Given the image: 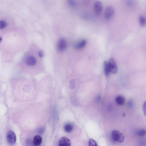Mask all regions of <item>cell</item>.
Segmentation results:
<instances>
[{
    "label": "cell",
    "instance_id": "20",
    "mask_svg": "<svg viewBox=\"0 0 146 146\" xmlns=\"http://www.w3.org/2000/svg\"><path fill=\"white\" fill-rule=\"evenodd\" d=\"M134 105L133 102L131 100H130L128 101V107L130 108H132Z\"/></svg>",
    "mask_w": 146,
    "mask_h": 146
},
{
    "label": "cell",
    "instance_id": "11",
    "mask_svg": "<svg viewBox=\"0 0 146 146\" xmlns=\"http://www.w3.org/2000/svg\"><path fill=\"white\" fill-rule=\"evenodd\" d=\"M115 100L117 104L119 105H123L125 103V98L122 96H118L116 97Z\"/></svg>",
    "mask_w": 146,
    "mask_h": 146
},
{
    "label": "cell",
    "instance_id": "25",
    "mask_svg": "<svg viewBox=\"0 0 146 146\" xmlns=\"http://www.w3.org/2000/svg\"><path fill=\"white\" fill-rule=\"evenodd\" d=\"M44 130V128H41L40 130V133H43Z\"/></svg>",
    "mask_w": 146,
    "mask_h": 146
},
{
    "label": "cell",
    "instance_id": "14",
    "mask_svg": "<svg viewBox=\"0 0 146 146\" xmlns=\"http://www.w3.org/2000/svg\"><path fill=\"white\" fill-rule=\"evenodd\" d=\"M139 22L140 25L142 27H144L146 24V20L145 17L141 16L139 17Z\"/></svg>",
    "mask_w": 146,
    "mask_h": 146
},
{
    "label": "cell",
    "instance_id": "15",
    "mask_svg": "<svg viewBox=\"0 0 146 146\" xmlns=\"http://www.w3.org/2000/svg\"><path fill=\"white\" fill-rule=\"evenodd\" d=\"M136 134L139 136L143 137L146 134V130L144 129H139L136 132Z\"/></svg>",
    "mask_w": 146,
    "mask_h": 146
},
{
    "label": "cell",
    "instance_id": "2",
    "mask_svg": "<svg viewBox=\"0 0 146 146\" xmlns=\"http://www.w3.org/2000/svg\"><path fill=\"white\" fill-rule=\"evenodd\" d=\"M6 138L8 143L10 145H13L16 142V135L11 131H9L7 132L6 135Z\"/></svg>",
    "mask_w": 146,
    "mask_h": 146
},
{
    "label": "cell",
    "instance_id": "24",
    "mask_svg": "<svg viewBox=\"0 0 146 146\" xmlns=\"http://www.w3.org/2000/svg\"><path fill=\"white\" fill-rule=\"evenodd\" d=\"M108 110H111L112 109V106L111 104H110L108 106Z\"/></svg>",
    "mask_w": 146,
    "mask_h": 146
},
{
    "label": "cell",
    "instance_id": "8",
    "mask_svg": "<svg viewBox=\"0 0 146 146\" xmlns=\"http://www.w3.org/2000/svg\"><path fill=\"white\" fill-rule=\"evenodd\" d=\"M26 63L27 65L30 66H34L36 64V60L34 56H29L26 59Z\"/></svg>",
    "mask_w": 146,
    "mask_h": 146
},
{
    "label": "cell",
    "instance_id": "16",
    "mask_svg": "<svg viewBox=\"0 0 146 146\" xmlns=\"http://www.w3.org/2000/svg\"><path fill=\"white\" fill-rule=\"evenodd\" d=\"M7 26V23L4 20H2L0 21V28L1 29H3Z\"/></svg>",
    "mask_w": 146,
    "mask_h": 146
},
{
    "label": "cell",
    "instance_id": "5",
    "mask_svg": "<svg viewBox=\"0 0 146 146\" xmlns=\"http://www.w3.org/2000/svg\"><path fill=\"white\" fill-rule=\"evenodd\" d=\"M114 13V9L112 6H108L106 9L105 16L107 19H109L111 17Z\"/></svg>",
    "mask_w": 146,
    "mask_h": 146
},
{
    "label": "cell",
    "instance_id": "6",
    "mask_svg": "<svg viewBox=\"0 0 146 146\" xmlns=\"http://www.w3.org/2000/svg\"><path fill=\"white\" fill-rule=\"evenodd\" d=\"M103 6L101 2L98 1L96 2L94 5V9L95 13L97 15L101 14Z\"/></svg>",
    "mask_w": 146,
    "mask_h": 146
},
{
    "label": "cell",
    "instance_id": "23",
    "mask_svg": "<svg viewBox=\"0 0 146 146\" xmlns=\"http://www.w3.org/2000/svg\"><path fill=\"white\" fill-rule=\"evenodd\" d=\"M39 56L41 57H43V55H44V53L42 51H40L39 52Z\"/></svg>",
    "mask_w": 146,
    "mask_h": 146
},
{
    "label": "cell",
    "instance_id": "7",
    "mask_svg": "<svg viewBox=\"0 0 146 146\" xmlns=\"http://www.w3.org/2000/svg\"><path fill=\"white\" fill-rule=\"evenodd\" d=\"M71 143L69 139L66 137H63L61 139L59 143V146H70Z\"/></svg>",
    "mask_w": 146,
    "mask_h": 146
},
{
    "label": "cell",
    "instance_id": "9",
    "mask_svg": "<svg viewBox=\"0 0 146 146\" xmlns=\"http://www.w3.org/2000/svg\"><path fill=\"white\" fill-rule=\"evenodd\" d=\"M42 142V139L40 136L37 135L34 138L33 143L34 146H40Z\"/></svg>",
    "mask_w": 146,
    "mask_h": 146
},
{
    "label": "cell",
    "instance_id": "12",
    "mask_svg": "<svg viewBox=\"0 0 146 146\" xmlns=\"http://www.w3.org/2000/svg\"><path fill=\"white\" fill-rule=\"evenodd\" d=\"M74 127L72 125L70 124H67L64 126V129L65 132L67 133L71 132L73 129Z\"/></svg>",
    "mask_w": 146,
    "mask_h": 146
},
{
    "label": "cell",
    "instance_id": "19",
    "mask_svg": "<svg viewBox=\"0 0 146 146\" xmlns=\"http://www.w3.org/2000/svg\"><path fill=\"white\" fill-rule=\"evenodd\" d=\"M75 81L74 80H72L70 81L69 84V89H73L75 87Z\"/></svg>",
    "mask_w": 146,
    "mask_h": 146
},
{
    "label": "cell",
    "instance_id": "17",
    "mask_svg": "<svg viewBox=\"0 0 146 146\" xmlns=\"http://www.w3.org/2000/svg\"><path fill=\"white\" fill-rule=\"evenodd\" d=\"M89 146H98L96 142L93 139H90L89 141Z\"/></svg>",
    "mask_w": 146,
    "mask_h": 146
},
{
    "label": "cell",
    "instance_id": "13",
    "mask_svg": "<svg viewBox=\"0 0 146 146\" xmlns=\"http://www.w3.org/2000/svg\"><path fill=\"white\" fill-rule=\"evenodd\" d=\"M104 66L105 74L106 76H108L109 75L110 72L108 66V62H104Z\"/></svg>",
    "mask_w": 146,
    "mask_h": 146
},
{
    "label": "cell",
    "instance_id": "22",
    "mask_svg": "<svg viewBox=\"0 0 146 146\" xmlns=\"http://www.w3.org/2000/svg\"><path fill=\"white\" fill-rule=\"evenodd\" d=\"M101 96L99 95L97 97L96 99V101L98 103L101 101Z\"/></svg>",
    "mask_w": 146,
    "mask_h": 146
},
{
    "label": "cell",
    "instance_id": "4",
    "mask_svg": "<svg viewBox=\"0 0 146 146\" xmlns=\"http://www.w3.org/2000/svg\"><path fill=\"white\" fill-rule=\"evenodd\" d=\"M67 42L66 40L64 38L60 39L57 44V48L59 51H63L66 49L67 47Z\"/></svg>",
    "mask_w": 146,
    "mask_h": 146
},
{
    "label": "cell",
    "instance_id": "3",
    "mask_svg": "<svg viewBox=\"0 0 146 146\" xmlns=\"http://www.w3.org/2000/svg\"><path fill=\"white\" fill-rule=\"evenodd\" d=\"M108 63L110 72L113 74L116 73L117 71V67L114 60L112 58L110 59Z\"/></svg>",
    "mask_w": 146,
    "mask_h": 146
},
{
    "label": "cell",
    "instance_id": "18",
    "mask_svg": "<svg viewBox=\"0 0 146 146\" xmlns=\"http://www.w3.org/2000/svg\"><path fill=\"white\" fill-rule=\"evenodd\" d=\"M68 3L69 5L72 7H75L77 5V3L76 1H72V0L69 1Z\"/></svg>",
    "mask_w": 146,
    "mask_h": 146
},
{
    "label": "cell",
    "instance_id": "1",
    "mask_svg": "<svg viewBox=\"0 0 146 146\" xmlns=\"http://www.w3.org/2000/svg\"><path fill=\"white\" fill-rule=\"evenodd\" d=\"M112 136L113 139L120 143L123 142L125 139L124 135L118 130L113 131L112 132Z\"/></svg>",
    "mask_w": 146,
    "mask_h": 146
},
{
    "label": "cell",
    "instance_id": "21",
    "mask_svg": "<svg viewBox=\"0 0 146 146\" xmlns=\"http://www.w3.org/2000/svg\"><path fill=\"white\" fill-rule=\"evenodd\" d=\"M143 110L144 114L146 117V101L143 104Z\"/></svg>",
    "mask_w": 146,
    "mask_h": 146
},
{
    "label": "cell",
    "instance_id": "10",
    "mask_svg": "<svg viewBox=\"0 0 146 146\" xmlns=\"http://www.w3.org/2000/svg\"><path fill=\"white\" fill-rule=\"evenodd\" d=\"M87 43V41L85 40H81L75 45V47L77 49H80L84 47Z\"/></svg>",
    "mask_w": 146,
    "mask_h": 146
}]
</instances>
